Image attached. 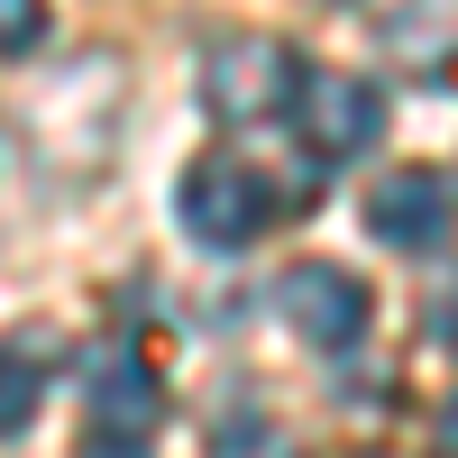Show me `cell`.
I'll list each match as a JSON object with an SVG mask.
<instances>
[{
	"mask_svg": "<svg viewBox=\"0 0 458 458\" xmlns=\"http://www.w3.org/2000/svg\"><path fill=\"white\" fill-rule=\"evenodd\" d=\"M47 37V0H0V55H28Z\"/></svg>",
	"mask_w": 458,
	"mask_h": 458,
	"instance_id": "30bf717a",
	"label": "cell"
},
{
	"mask_svg": "<svg viewBox=\"0 0 458 458\" xmlns=\"http://www.w3.org/2000/svg\"><path fill=\"white\" fill-rule=\"evenodd\" d=\"M83 403H92V422L101 431H157V412H165V386H157V367H147L138 349H92L83 358Z\"/></svg>",
	"mask_w": 458,
	"mask_h": 458,
	"instance_id": "8992f818",
	"label": "cell"
},
{
	"mask_svg": "<svg viewBox=\"0 0 458 458\" xmlns=\"http://www.w3.org/2000/svg\"><path fill=\"white\" fill-rule=\"evenodd\" d=\"M386 55L412 64V73H458V0H403L386 19Z\"/></svg>",
	"mask_w": 458,
	"mask_h": 458,
	"instance_id": "52a82bcc",
	"label": "cell"
},
{
	"mask_svg": "<svg viewBox=\"0 0 458 458\" xmlns=\"http://www.w3.org/2000/svg\"><path fill=\"white\" fill-rule=\"evenodd\" d=\"M293 129L312 157H367L376 129H386V92L367 83V73H339V64H302V83H293Z\"/></svg>",
	"mask_w": 458,
	"mask_h": 458,
	"instance_id": "7a4b0ae2",
	"label": "cell"
},
{
	"mask_svg": "<svg viewBox=\"0 0 458 458\" xmlns=\"http://www.w3.org/2000/svg\"><path fill=\"white\" fill-rule=\"evenodd\" d=\"M83 458H147V449H138V440H120V431H101V440H92Z\"/></svg>",
	"mask_w": 458,
	"mask_h": 458,
	"instance_id": "7c38bea8",
	"label": "cell"
},
{
	"mask_svg": "<svg viewBox=\"0 0 458 458\" xmlns=\"http://www.w3.org/2000/svg\"><path fill=\"white\" fill-rule=\"evenodd\" d=\"M449 220H458V193H449L440 165H394V174L367 183V229L386 248H440Z\"/></svg>",
	"mask_w": 458,
	"mask_h": 458,
	"instance_id": "5b68a950",
	"label": "cell"
},
{
	"mask_svg": "<svg viewBox=\"0 0 458 458\" xmlns=\"http://www.w3.org/2000/svg\"><path fill=\"white\" fill-rule=\"evenodd\" d=\"M293 83H302V55L276 47V37H229V47L211 55V73H202V92H211V110L229 129L276 120V110L293 101Z\"/></svg>",
	"mask_w": 458,
	"mask_h": 458,
	"instance_id": "277c9868",
	"label": "cell"
},
{
	"mask_svg": "<svg viewBox=\"0 0 458 458\" xmlns=\"http://www.w3.org/2000/svg\"><path fill=\"white\" fill-rule=\"evenodd\" d=\"M211 458H293V440L266 422H229V431H211Z\"/></svg>",
	"mask_w": 458,
	"mask_h": 458,
	"instance_id": "9c48e42d",
	"label": "cell"
},
{
	"mask_svg": "<svg viewBox=\"0 0 458 458\" xmlns=\"http://www.w3.org/2000/svg\"><path fill=\"white\" fill-rule=\"evenodd\" d=\"M431 339H440V349H458V266L431 284Z\"/></svg>",
	"mask_w": 458,
	"mask_h": 458,
	"instance_id": "8fae6325",
	"label": "cell"
},
{
	"mask_svg": "<svg viewBox=\"0 0 458 458\" xmlns=\"http://www.w3.org/2000/svg\"><path fill=\"white\" fill-rule=\"evenodd\" d=\"M431 431H440V458H458V394L440 403V422H431Z\"/></svg>",
	"mask_w": 458,
	"mask_h": 458,
	"instance_id": "4fadbf2b",
	"label": "cell"
},
{
	"mask_svg": "<svg viewBox=\"0 0 458 458\" xmlns=\"http://www.w3.org/2000/svg\"><path fill=\"white\" fill-rule=\"evenodd\" d=\"M276 321L312 349H349V339H367V284L330 257H302L276 276Z\"/></svg>",
	"mask_w": 458,
	"mask_h": 458,
	"instance_id": "3957f363",
	"label": "cell"
},
{
	"mask_svg": "<svg viewBox=\"0 0 458 458\" xmlns=\"http://www.w3.org/2000/svg\"><path fill=\"white\" fill-rule=\"evenodd\" d=\"M174 211H183V239H193V248L229 257V248H248L284 202H276V183H266L248 157H193L183 183H174Z\"/></svg>",
	"mask_w": 458,
	"mask_h": 458,
	"instance_id": "6da1fadb",
	"label": "cell"
},
{
	"mask_svg": "<svg viewBox=\"0 0 458 458\" xmlns=\"http://www.w3.org/2000/svg\"><path fill=\"white\" fill-rule=\"evenodd\" d=\"M37 403H47V376L37 358H0V440H19L37 422Z\"/></svg>",
	"mask_w": 458,
	"mask_h": 458,
	"instance_id": "ba28073f",
	"label": "cell"
}]
</instances>
